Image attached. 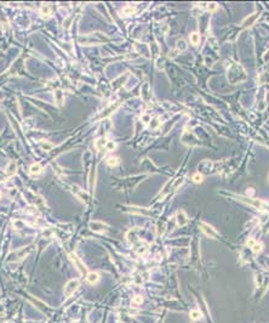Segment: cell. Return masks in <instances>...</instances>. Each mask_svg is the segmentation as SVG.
Returning a JSON list of instances; mask_svg holds the SVG:
<instances>
[{"label": "cell", "instance_id": "83f0119b", "mask_svg": "<svg viewBox=\"0 0 269 323\" xmlns=\"http://www.w3.org/2000/svg\"><path fill=\"white\" fill-rule=\"evenodd\" d=\"M107 164H108L109 166H116V165L119 164V158H118V157H109V158L107 159Z\"/></svg>", "mask_w": 269, "mask_h": 323}, {"label": "cell", "instance_id": "4fadbf2b", "mask_svg": "<svg viewBox=\"0 0 269 323\" xmlns=\"http://www.w3.org/2000/svg\"><path fill=\"white\" fill-rule=\"evenodd\" d=\"M70 258H72V260L74 261L75 266L78 267V270H79L80 272H83V273H86V266L84 265V262H83L80 259L78 258L76 255H74V254H70Z\"/></svg>", "mask_w": 269, "mask_h": 323}, {"label": "cell", "instance_id": "e575fe53", "mask_svg": "<svg viewBox=\"0 0 269 323\" xmlns=\"http://www.w3.org/2000/svg\"><path fill=\"white\" fill-rule=\"evenodd\" d=\"M134 7H125L124 9V15H131V13H134Z\"/></svg>", "mask_w": 269, "mask_h": 323}, {"label": "cell", "instance_id": "5b68a950", "mask_svg": "<svg viewBox=\"0 0 269 323\" xmlns=\"http://www.w3.org/2000/svg\"><path fill=\"white\" fill-rule=\"evenodd\" d=\"M200 228H201L202 233H204L205 236L210 237V238H216V237L218 236L217 231H216V230H215V228H213L212 226H210L208 224H206V222H201Z\"/></svg>", "mask_w": 269, "mask_h": 323}, {"label": "cell", "instance_id": "ffe728a7", "mask_svg": "<svg viewBox=\"0 0 269 323\" xmlns=\"http://www.w3.org/2000/svg\"><path fill=\"white\" fill-rule=\"evenodd\" d=\"M40 12L44 17H50L52 11H51V5H42L40 9Z\"/></svg>", "mask_w": 269, "mask_h": 323}, {"label": "cell", "instance_id": "ba28073f", "mask_svg": "<svg viewBox=\"0 0 269 323\" xmlns=\"http://www.w3.org/2000/svg\"><path fill=\"white\" fill-rule=\"evenodd\" d=\"M90 228L96 233H104L107 231V225L102 221H91Z\"/></svg>", "mask_w": 269, "mask_h": 323}, {"label": "cell", "instance_id": "e0dca14e", "mask_svg": "<svg viewBox=\"0 0 269 323\" xmlns=\"http://www.w3.org/2000/svg\"><path fill=\"white\" fill-rule=\"evenodd\" d=\"M126 77H127V74H123V75H120L119 78H116L113 83H112V86H113V89H119L124 83H125V80H126Z\"/></svg>", "mask_w": 269, "mask_h": 323}, {"label": "cell", "instance_id": "7a4b0ae2", "mask_svg": "<svg viewBox=\"0 0 269 323\" xmlns=\"http://www.w3.org/2000/svg\"><path fill=\"white\" fill-rule=\"evenodd\" d=\"M110 39L107 34H104L103 32H92L86 35H81L79 38L80 44L86 45V46H91V45H100V44H104L108 43Z\"/></svg>", "mask_w": 269, "mask_h": 323}, {"label": "cell", "instance_id": "2e32d148", "mask_svg": "<svg viewBox=\"0 0 269 323\" xmlns=\"http://www.w3.org/2000/svg\"><path fill=\"white\" fill-rule=\"evenodd\" d=\"M131 213H134V214H139V215H147V216H149V215H152V210H149V209H141L139 207H131L130 209H129Z\"/></svg>", "mask_w": 269, "mask_h": 323}, {"label": "cell", "instance_id": "277c9868", "mask_svg": "<svg viewBox=\"0 0 269 323\" xmlns=\"http://www.w3.org/2000/svg\"><path fill=\"white\" fill-rule=\"evenodd\" d=\"M80 287V282H79V279H76V278H73V279H70V281H68L67 283H66V286H64V289H63V293H64V296L66 298H69V296H72L75 291H78V288Z\"/></svg>", "mask_w": 269, "mask_h": 323}, {"label": "cell", "instance_id": "ac0fdd59", "mask_svg": "<svg viewBox=\"0 0 269 323\" xmlns=\"http://www.w3.org/2000/svg\"><path fill=\"white\" fill-rule=\"evenodd\" d=\"M41 171H42V166H41L39 163H34V164L31 165V168H29V174L33 175V176L39 175Z\"/></svg>", "mask_w": 269, "mask_h": 323}, {"label": "cell", "instance_id": "44dd1931", "mask_svg": "<svg viewBox=\"0 0 269 323\" xmlns=\"http://www.w3.org/2000/svg\"><path fill=\"white\" fill-rule=\"evenodd\" d=\"M189 40L193 45H198L200 43V34L198 32H193L189 35Z\"/></svg>", "mask_w": 269, "mask_h": 323}, {"label": "cell", "instance_id": "8d00e7d4", "mask_svg": "<svg viewBox=\"0 0 269 323\" xmlns=\"http://www.w3.org/2000/svg\"><path fill=\"white\" fill-rule=\"evenodd\" d=\"M255 244H256V241H255L253 238H251V239H249V241H247V247L252 248V247H253Z\"/></svg>", "mask_w": 269, "mask_h": 323}, {"label": "cell", "instance_id": "d6986e66", "mask_svg": "<svg viewBox=\"0 0 269 323\" xmlns=\"http://www.w3.org/2000/svg\"><path fill=\"white\" fill-rule=\"evenodd\" d=\"M55 97H56V103H57V106H62L63 104V100H64V97H63V91L62 90H56L55 91Z\"/></svg>", "mask_w": 269, "mask_h": 323}, {"label": "cell", "instance_id": "9a60e30c", "mask_svg": "<svg viewBox=\"0 0 269 323\" xmlns=\"http://www.w3.org/2000/svg\"><path fill=\"white\" fill-rule=\"evenodd\" d=\"M142 97L144 98V101H149V98L152 96V91H150V86L149 83H144L142 86Z\"/></svg>", "mask_w": 269, "mask_h": 323}, {"label": "cell", "instance_id": "cb8c5ba5", "mask_svg": "<svg viewBox=\"0 0 269 323\" xmlns=\"http://www.w3.org/2000/svg\"><path fill=\"white\" fill-rule=\"evenodd\" d=\"M201 7L206 9V10L210 11V12H213V11H216V10L218 9V5H217L216 2H207V4H205L204 6H201Z\"/></svg>", "mask_w": 269, "mask_h": 323}, {"label": "cell", "instance_id": "5bb4252c", "mask_svg": "<svg viewBox=\"0 0 269 323\" xmlns=\"http://www.w3.org/2000/svg\"><path fill=\"white\" fill-rule=\"evenodd\" d=\"M100 281V275L97 272H89L86 273V282L89 284H96Z\"/></svg>", "mask_w": 269, "mask_h": 323}, {"label": "cell", "instance_id": "603a6c76", "mask_svg": "<svg viewBox=\"0 0 269 323\" xmlns=\"http://www.w3.org/2000/svg\"><path fill=\"white\" fill-rule=\"evenodd\" d=\"M138 45H139V48H142V49H137V51L141 52L142 55H144L146 57H149V49H148V46L144 45V44H141V43H138Z\"/></svg>", "mask_w": 269, "mask_h": 323}, {"label": "cell", "instance_id": "f1b7e54d", "mask_svg": "<svg viewBox=\"0 0 269 323\" xmlns=\"http://www.w3.org/2000/svg\"><path fill=\"white\" fill-rule=\"evenodd\" d=\"M160 125V120L158 119V118H153L152 120H150V123H149V127H150V129H157L158 127Z\"/></svg>", "mask_w": 269, "mask_h": 323}, {"label": "cell", "instance_id": "d590c367", "mask_svg": "<svg viewBox=\"0 0 269 323\" xmlns=\"http://www.w3.org/2000/svg\"><path fill=\"white\" fill-rule=\"evenodd\" d=\"M41 146L44 147V150H51V147H52L51 143H46V142H41Z\"/></svg>", "mask_w": 269, "mask_h": 323}, {"label": "cell", "instance_id": "30bf717a", "mask_svg": "<svg viewBox=\"0 0 269 323\" xmlns=\"http://www.w3.org/2000/svg\"><path fill=\"white\" fill-rule=\"evenodd\" d=\"M72 191H73V193L75 194L80 200H83L84 203H86L87 200H89V194L86 193L85 191H83L80 187H78V186H75V185H73L72 186Z\"/></svg>", "mask_w": 269, "mask_h": 323}, {"label": "cell", "instance_id": "4dcf8cb0", "mask_svg": "<svg viewBox=\"0 0 269 323\" xmlns=\"http://www.w3.org/2000/svg\"><path fill=\"white\" fill-rule=\"evenodd\" d=\"M105 148H107L108 151H114V150L116 148V145H115V142H113V141H107V143H105Z\"/></svg>", "mask_w": 269, "mask_h": 323}, {"label": "cell", "instance_id": "9c48e42d", "mask_svg": "<svg viewBox=\"0 0 269 323\" xmlns=\"http://www.w3.org/2000/svg\"><path fill=\"white\" fill-rule=\"evenodd\" d=\"M175 216H176V222L179 227L186 226L188 224V216L183 210H178Z\"/></svg>", "mask_w": 269, "mask_h": 323}, {"label": "cell", "instance_id": "74e56055", "mask_svg": "<svg viewBox=\"0 0 269 323\" xmlns=\"http://www.w3.org/2000/svg\"><path fill=\"white\" fill-rule=\"evenodd\" d=\"M263 60H264L266 62H268V61H269V50H268V51H267V52H266V55H264V57H263Z\"/></svg>", "mask_w": 269, "mask_h": 323}, {"label": "cell", "instance_id": "484cf974", "mask_svg": "<svg viewBox=\"0 0 269 323\" xmlns=\"http://www.w3.org/2000/svg\"><path fill=\"white\" fill-rule=\"evenodd\" d=\"M105 143H107V141H105L104 139H97L96 142H95L96 148H97L98 151H101V150H103V148H105Z\"/></svg>", "mask_w": 269, "mask_h": 323}, {"label": "cell", "instance_id": "f35d334b", "mask_svg": "<svg viewBox=\"0 0 269 323\" xmlns=\"http://www.w3.org/2000/svg\"><path fill=\"white\" fill-rule=\"evenodd\" d=\"M0 198H1V192H0Z\"/></svg>", "mask_w": 269, "mask_h": 323}, {"label": "cell", "instance_id": "7c38bea8", "mask_svg": "<svg viewBox=\"0 0 269 323\" xmlns=\"http://www.w3.org/2000/svg\"><path fill=\"white\" fill-rule=\"evenodd\" d=\"M258 16H260V13H258V12H255V13H252V15L247 16V17H246V18L242 21V23H241V27H242V28H247V27L252 26V25L256 22V20L258 18Z\"/></svg>", "mask_w": 269, "mask_h": 323}, {"label": "cell", "instance_id": "52a82bcc", "mask_svg": "<svg viewBox=\"0 0 269 323\" xmlns=\"http://www.w3.org/2000/svg\"><path fill=\"white\" fill-rule=\"evenodd\" d=\"M34 249H35V247H34L33 244H31V245H26V247L21 248L20 250H17V252H16L17 259H18V260H21V259L26 258L27 255H29L31 253H33Z\"/></svg>", "mask_w": 269, "mask_h": 323}, {"label": "cell", "instance_id": "f546056e", "mask_svg": "<svg viewBox=\"0 0 269 323\" xmlns=\"http://www.w3.org/2000/svg\"><path fill=\"white\" fill-rule=\"evenodd\" d=\"M251 249H252L253 254H258V253H260V252L263 249V245H262L261 243H256V244H255V245H253Z\"/></svg>", "mask_w": 269, "mask_h": 323}, {"label": "cell", "instance_id": "ab89813d", "mask_svg": "<svg viewBox=\"0 0 269 323\" xmlns=\"http://www.w3.org/2000/svg\"><path fill=\"white\" fill-rule=\"evenodd\" d=\"M73 323H76V322H73Z\"/></svg>", "mask_w": 269, "mask_h": 323}, {"label": "cell", "instance_id": "3957f363", "mask_svg": "<svg viewBox=\"0 0 269 323\" xmlns=\"http://www.w3.org/2000/svg\"><path fill=\"white\" fill-rule=\"evenodd\" d=\"M183 184H184V177H178V179H176V180H171L168 185H166V187L163 190V192L160 193V197L166 196L168 193H171V192L178 190Z\"/></svg>", "mask_w": 269, "mask_h": 323}, {"label": "cell", "instance_id": "8fae6325", "mask_svg": "<svg viewBox=\"0 0 269 323\" xmlns=\"http://www.w3.org/2000/svg\"><path fill=\"white\" fill-rule=\"evenodd\" d=\"M215 166V164L212 163V162H210V161H202L200 164H199V166H198V169H199V173L200 174H202L204 175V173H211L212 171V168Z\"/></svg>", "mask_w": 269, "mask_h": 323}, {"label": "cell", "instance_id": "8992f818", "mask_svg": "<svg viewBox=\"0 0 269 323\" xmlns=\"http://www.w3.org/2000/svg\"><path fill=\"white\" fill-rule=\"evenodd\" d=\"M182 141H183L186 145H189V146H197V145H199L198 139L193 135V132H189V131H187V132L183 135Z\"/></svg>", "mask_w": 269, "mask_h": 323}, {"label": "cell", "instance_id": "4316f807", "mask_svg": "<svg viewBox=\"0 0 269 323\" xmlns=\"http://www.w3.org/2000/svg\"><path fill=\"white\" fill-rule=\"evenodd\" d=\"M177 50H178V51H184V50H187V43H186L184 39H179V40L177 41Z\"/></svg>", "mask_w": 269, "mask_h": 323}, {"label": "cell", "instance_id": "6da1fadb", "mask_svg": "<svg viewBox=\"0 0 269 323\" xmlns=\"http://www.w3.org/2000/svg\"><path fill=\"white\" fill-rule=\"evenodd\" d=\"M227 78H228V82L230 84H239V83H242L246 80L247 73L241 65L233 62L227 70Z\"/></svg>", "mask_w": 269, "mask_h": 323}, {"label": "cell", "instance_id": "7402d4cb", "mask_svg": "<svg viewBox=\"0 0 269 323\" xmlns=\"http://www.w3.org/2000/svg\"><path fill=\"white\" fill-rule=\"evenodd\" d=\"M16 166H17V165H16L15 162H11V163H10V165L7 166V170H6L9 176H12V175L16 174V171H17V168H16Z\"/></svg>", "mask_w": 269, "mask_h": 323}, {"label": "cell", "instance_id": "d6a6232c", "mask_svg": "<svg viewBox=\"0 0 269 323\" xmlns=\"http://www.w3.org/2000/svg\"><path fill=\"white\" fill-rule=\"evenodd\" d=\"M132 302L134 305H141L143 302V296L142 295H136L134 299H132Z\"/></svg>", "mask_w": 269, "mask_h": 323}, {"label": "cell", "instance_id": "836d02e7", "mask_svg": "<svg viewBox=\"0 0 269 323\" xmlns=\"http://www.w3.org/2000/svg\"><path fill=\"white\" fill-rule=\"evenodd\" d=\"M150 120H152V118H150L149 114H144V116H142V122H143L144 124H149Z\"/></svg>", "mask_w": 269, "mask_h": 323}, {"label": "cell", "instance_id": "1f68e13d", "mask_svg": "<svg viewBox=\"0 0 269 323\" xmlns=\"http://www.w3.org/2000/svg\"><path fill=\"white\" fill-rule=\"evenodd\" d=\"M201 317V314H200V311H198V310H194V311H192L190 312V318L192 320H199Z\"/></svg>", "mask_w": 269, "mask_h": 323}, {"label": "cell", "instance_id": "d4e9b609", "mask_svg": "<svg viewBox=\"0 0 269 323\" xmlns=\"http://www.w3.org/2000/svg\"><path fill=\"white\" fill-rule=\"evenodd\" d=\"M204 175L202 174H200V173H197V174H194L193 176H192V181L193 182H195V184H201L202 181H204Z\"/></svg>", "mask_w": 269, "mask_h": 323}]
</instances>
